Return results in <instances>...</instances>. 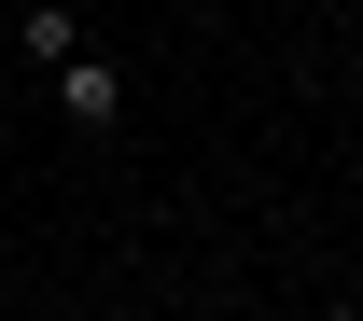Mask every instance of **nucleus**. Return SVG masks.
Wrapping results in <instances>:
<instances>
[{"label": "nucleus", "instance_id": "nucleus-1", "mask_svg": "<svg viewBox=\"0 0 363 321\" xmlns=\"http://www.w3.org/2000/svg\"><path fill=\"white\" fill-rule=\"evenodd\" d=\"M56 112H70V126H84V140H112V126H126V56H56Z\"/></svg>", "mask_w": 363, "mask_h": 321}, {"label": "nucleus", "instance_id": "nucleus-3", "mask_svg": "<svg viewBox=\"0 0 363 321\" xmlns=\"http://www.w3.org/2000/svg\"><path fill=\"white\" fill-rule=\"evenodd\" d=\"M321 321H363V308H321Z\"/></svg>", "mask_w": 363, "mask_h": 321}, {"label": "nucleus", "instance_id": "nucleus-2", "mask_svg": "<svg viewBox=\"0 0 363 321\" xmlns=\"http://www.w3.org/2000/svg\"><path fill=\"white\" fill-rule=\"evenodd\" d=\"M14 43H28V70H56V56H84V14H70V0H28Z\"/></svg>", "mask_w": 363, "mask_h": 321}]
</instances>
